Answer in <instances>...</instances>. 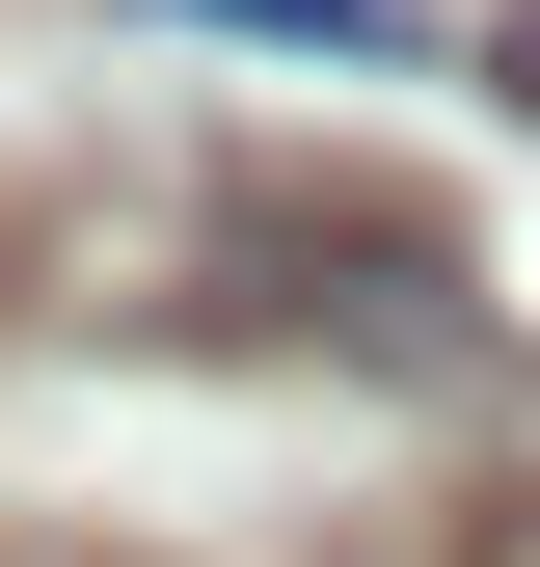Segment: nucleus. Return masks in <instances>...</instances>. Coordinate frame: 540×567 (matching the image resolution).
I'll use <instances>...</instances> for the list:
<instances>
[{"label":"nucleus","mask_w":540,"mask_h":567,"mask_svg":"<svg viewBox=\"0 0 540 567\" xmlns=\"http://www.w3.org/2000/svg\"><path fill=\"white\" fill-rule=\"evenodd\" d=\"M189 28H243V54H324V82H378V54H405V0H189Z\"/></svg>","instance_id":"1"},{"label":"nucleus","mask_w":540,"mask_h":567,"mask_svg":"<svg viewBox=\"0 0 540 567\" xmlns=\"http://www.w3.org/2000/svg\"><path fill=\"white\" fill-rule=\"evenodd\" d=\"M487 82H513V109H540V0H487Z\"/></svg>","instance_id":"2"},{"label":"nucleus","mask_w":540,"mask_h":567,"mask_svg":"<svg viewBox=\"0 0 540 567\" xmlns=\"http://www.w3.org/2000/svg\"><path fill=\"white\" fill-rule=\"evenodd\" d=\"M487 567H540V514H513V540H487Z\"/></svg>","instance_id":"3"}]
</instances>
